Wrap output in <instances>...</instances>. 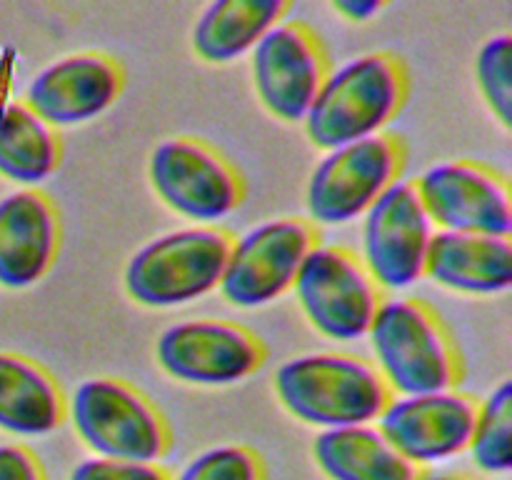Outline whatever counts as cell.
<instances>
[{"instance_id":"1","label":"cell","mask_w":512,"mask_h":480,"mask_svg":"<svg viewBox=\"0 0 512 480\" xmlns=\"http://www.w3.org/2000/svg\"><path fill=\"white\" fill-rule=\"evenodd\" d=\"M275 393L288 413L323 430L373 425L390 403L375 365L340 353L285 360L275 373Z\"/></svg>"},{"instance_id":"2","label":"cell","mask_w":512,"mask_h":480,"mask_svg":"<svg viewBox=\"0 0 512 480\" xmlns=\"http://www.w3.org/2000/svg\"><path fill=\"white\" fill-rule=\"evenodd\" d=\"M403 100L400 60L388 53L358 55L325 75L305 115V133L323 150L373 138L393 120Z\"/></svg>"},{"instance_id":"3","label":"cell","mask_w":512,"mask_h":480,"mask_svg":"<svg viewBox=\"0 0 512 480\" xmlns=\"http://www.w3.org/2000/svg\"><path fill=\"white\" fill-rule=\"evenodd\" d=\"M368 335L378 363L375 370L400 398L445 393L458 383L453 343L440 320L418 300H383Z\"/></svg>"},{"instance_id":"4","label":"cell","mask_w":512,"mask_h":480,"mask_svg":"<svg viewBox=\"0 0 512 480\" xmlns=\"http://www.w3.org/2000/svg\"><path fill=\"white\" fill-rule=\"evenodd\" d=\"M230 245V235L215 225L160 235L128 260L125 290L145 308L193 303L220 285Z\"/></svg>"},{"instance_id":"5","label":"cell","mask_w":512,"mask_h":480,"mask_svg":"<svg viewBox=\"0 0 512 480\" xmlns=\"http://www.w3.org/2000/svg\"><path fill=\"white\" fill-rule=\"evenodd\" d=\"M70 420L95 458L158 463L168 428L143 393L118 378H90L70 398Z\"/></svg>"},{"instance_id":"6","label":"cell","mask_w":512,"mask_h":480,"mask_svg":"<svg viewBox=\"0 0 512 480\" xmlns=\"http://www.w3.org/2000/svg\"><path fill=\"white\" fill-rule=\"evenodd\" d=\"M295 298L315 330L333 340L368 335L380 308V288L353 253L315 245L293 283Z\"/></svg>"},{"instance_id":"7","label":"cell","mask_w":512,"mask_h":480,"mask_svg":"<svg viewBox=\"0 0 512 480\" xmlns=\"http://www.w3.org/2000/svg\"><path fill=\"white\" fill-rule=\"evenodd\" d=\"M400 165V143L383 133L328 150L305 190L310 218L323 225L360 218L398 180Z\"/></svg>"},{"instance_id":"8","label":"cell","mask_w":512,"mask_h":480,"mask_svg":"<svg viewBox=\"0 0 512 480\" xmlns=\"http://www.w3.org/2000/svg\"><path fill=\"white\" fill-rule=\"evenodd\" d=\"M313 248L315 230L305 220L275 218L255 225L230 245L220 293L238 308H263L293 288Z\"/></svg>"},{"instance_id":"9","label":"cell","mask_w":512,"mask_h":480,"mask_svg":"<svg viewBox=\"0 0 512 480\" xmlns=\"http://www.w3.org/2000/svg\"><path fill=\"white\" fill-rule=\"evenodd\" d=\"M363 218V265L375 285L405 290L418 283L435 225L413 180H395Z\"/></svg>"},{"instance_id":"10","label":"cell","mask_w":512,"mask_h":480,"mask_svg":"<svg viewBox=\"0 0 512 480\" xmlns=\"http://www.w3.org/2000/svg\"><path fill=\"white\" fill-rule=\"evenodd\" d=\"M148 175L168 208L198 223L228 218L243 200L238 173L193 138L163 140L150 155Z\"/></svg>"},{"instance_id":"11","label":"cell","mask_w":512,"mask_h":480,"mask_svg":"<svg viewBox=\"0 0 512 480\" xmlns=\"http://www.w3.org/2000/svg\"><path fill=\"white\" fill-rule=\"evenodd\" d=\"M160 368L193 385H233L263 365V345L243 325L215 318L175 323L155 343Z\"/></svg>"},{"instance_id":"12","label":"cell","mask_w":512,"mask_h":480,"mask_svg":"<svg viewBox=\"0 0 512 480\" xmlns=\"http://www.w3.org/2000/svg\"><path fill=\"white\" fill-rule=\"evenodd\" d=\"M413 183L433 225L448 233L510 238L512 198L508 183L493 170L470 160H445Z\"/></svg>"},{"instance_id":"13","label":"cell","mask_w":512,"mask_h":480,"mask_svg":"<svg viewBox=\"0 0 512 480\" xmlns=\"http://www.w3.org/2000/svg\"><path fill=\"white\" fill-rule=\"evenodd\" d=\"M478 405L463 393L405 395L380 413V433L408 463L435 465L468 450Z\"/></svg>"},{"instance_id":"14","label":"cell","mask_w":512,"mask_h":480,"mask_svg":"<svg viewBox=\"0 0 512 480\" xmlns=\"http://www.w3.org/2000/svg\"><path fill=\"white\" fill-rule=\"evenodd\" d=\"M325 75L323 50L300 23H278L253 48L255 90L280 120H305Z\"/></svg>"},{"instance_id":"15","label":"cell","mask_w":512,"mask_h":480,"mask_svg":"<svg viewBox=\"0 0 512 480\" xmlns=\"http://www.w3.org/2000/svg\"><path fill=\"white\" fill-rule=\"evenodd\" d=\"M123 73L100 53L65 55L30 80L23 103L50 128L98 118L118 100Z\"/></svg>"},{"instance_id":"16","label":"cell","mask_w":512,"mask_h":480,"mask_svg":"<svg viewBox=\"0 0 512 480\" xmlns=\"http://www.w3.org/2000/svg\"><path fill=\"white\" fill-rule=\"evenodd\" d=\"M58 215L38 190H18L0 200V285L30 288L58 253Z\"/></svg>"},{"instance_id":"17","label":"cell","mask_w":512,"mask_h":480,"mask_svg":"<svg viewBox=\"0 0 512 480\" xmlns=\"http://www.w3.org/2000/svg\"><path fill=\"white\" fill-rule=\"evenodd\" d=\"M425 275L458 293H508L512 285L510 238L438 230L430 240Z\"/></svg>"},{"instance_id":"18","label":"cell","mask_w":512,"mask_h":480,"mask_svg":"<svg viewBox=\"0 0 512 480\" xmlns=\"http://www.w3.org/2000/svg\"><path fill=\"white\" fill-rule=\"evenodd\" d=\"M313 458L330 480H415L420 473L378 425L323 430L313 440Z\"/></svg>"},{"instance_id":"19","label":"cell","mask_w":512,"mask_h":480,"mask_svg":"<svg viewBox=\"0 0 512 480\" xmlns=\"http://www.w3.org/2000/svg\"><path fill=\"white\" fill-rule=\"evenodd\" d=\"M65 403L55 380L33 360L0 353V430L40 438L63 423Z\"/></svg>"},{"instance_id":"20","label":"cell","mask_w":512,"mask_h":480,"mask_svg":"<svg viewBox=\"0 0 512 480\" xmlns=\"http://www.w3.org/2000/svg\"><path fill=\"white\" fill-rule=\"evenodd\" d=\"M288 3L283 0H218L200 13L193 28V48L208 63H230L250 53L270 28L278 25Z\"/></svg>"},{"instance_id":"21","label":"cell","mask_w":512,"mask_h":480,"mask_svg":"<svg viewBox=\"0 0 512 480\" xmlns=\"http://www.w3.org/2000/svg\"><path fill=\"white\" fill-rule=\"evenodd\" d=\"M60 160L58 135L23 100L0 105V175L20 185H40Z\"/></svg>"},{"instance_id":"22","label":"cell","mask_w":512,"mask_h":480,"mask_svg":"<svg viewBox=\"0 0 512 480\" xmlns=\"http://www.w3.org/2000/svg\"><path fill=\"white\" fill-rule=\"evenodd\" d=\"M512 385L503 380L475 415L470 455L483 473L505 475L512 468Z\"/></svg>"},{"instance_id":"23","label":"cell","mask_w":512,"mask_h":480,"mask_svg":"<svg viewBox=\"0 0 512 480\" xmlns=\"http://www.w3.org/2000/svg\"><path fill=\"white\" fill-rule=\"evenodd\" d=\"M478 85L495 118L510 128L512 118V38L508 33L493 35L480 48L475 60Z\"/></svg>"},{"instance_id":"24","label":"cell","mask_w":512,"mask_h":480,"mask_svg":"<svg viewBox=\"0 0 512 480\" xmlns=\"http://www.w3.org/2000/svg\"><path fill=\"white\" fill-rule=\"evenodd\" d=\"M173 480H263V463L243 445H218L195 455Z\"/></svg>"},{"instance_id":"25","label":"cell","mask_w":512,"mask_h":480,"mask_svg":"<svg viewBox=\"0 0 512 480\" xmlns=\"http://www.w3.org/2000/svg\"><path fill=\"white\" fill-rule=\"evenodd\" d=\"M68 480H170L158 463H130V460L85 458L70 470Z\"/></svg>"},{"instance_id":"26","label":"cell","mask_w":512,"mask_h":480,"mask_svg":"<svg viewBox=\"0 0 512 480\" xmlns=\"http://www.w3.org/2000/svg\"><path fill=\"white\" fill-rule=\"evenodd\" d=\"M0 480H45L38 460L23 445H0Z\"/></svg>"},{"instance_id":"27","label":"cell","mask_w":512,"mask_h":480,"mask_svg":"<svg viewBox=\"0 0 512 480\" xmlns=\"http://www.w3.org/2000/svg\"><path fill=\"white\" fill-rule=\"evenodd\" d=\"M333 8L348 20L365 23V20L375 18L385 8V3H380V0H335Z\"/></svg>"},{"instance_id":"28","label":"cell","mask_w":512,"mask_h":480,"mask_svg":"<svg viewBox=\"0 0 512 480\" xmlns=\"http://www.w3.org/2000/svg\"><path fill=\"white\" fill-rule=\"evenodd\" d=\"M415 480H468V478L458 473H443V470H425V473H418V478Z\"/></svg>"},{"instance_id":"29","label":"cell","mask_w":512,"mask_h":480,"mask_svg":"<svg viewBox=\"0 0 512 480\" xmlns=\"http://www.w3.org/2000/svg\"><path fill=\"white\" fill-rule=\"evenodd\" d=\"M0 88H3V78H0Z\"/></svg>"}]
</instances>
